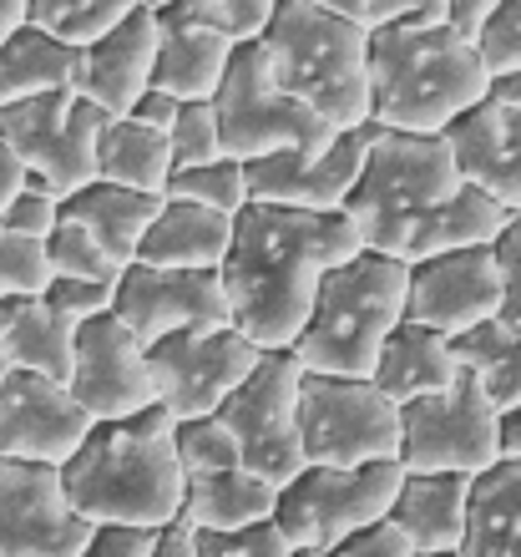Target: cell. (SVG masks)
<instances>
[{
  "label": "cell",
  "mask_w": 521,
  "mask_h": 557,
  "mask_svg": "<svg viewBox=\"0 0 521 557\" xmlns=\"http://www.w3.org/2000/svg\"><path fill=\"white\" fill-rule=\"evenodd\" d=\"M471 476H406L390 507V528H400L415 557L461 553L471 528Z\"/></svg>",
  "instance_id": "obj_23"
},
{
  "label": "cell",
  "mask_w": 521,
  "mask_h": 557,
  "mask_svg": "<svg viewBox=\"0 0 521 557\" xmlns=\"http://www.w3.org/2000/svg\"><path fill=\"white\" fill-rule=\"evenodd\" d=\"M263 61L278 91L305 102L334 133L370 127V36L319 0H278Z\"/></svg>",
  "instance_id": "obj_4"
},
{
  "label": "cell",
  "mask_w": 521,
  "mask_h": 557,
  "mask_svg": "<svg viewBox=\"0 0 521 557\" xmlns=\"http://www.w3.org/2000/svg\"><path fill=\"white\" fill-rule=\"evenodd\" d=\"M41 299L57 309V314H66L72 324L102 320V314L116 309V289H107V284H87V278H51Z\"/></svg>",
  "instance_id": "obj_44"
},
{
  "label": "cell",
  "mask_w": 521,
  "mask_h": 557,
  "mask_svg": "<svg viewBox=\"0 0 521 557\" xmlns=\"http://www.w3.org/2000/svg\"><path fill=\"white\" fill-rule=\"evenodd\" d=\"M299 436L305 461L330 471L400 461V406L375 381L305 375L299 391Z\"/></svg>",
  "instance_id": "obj_10"
},
{
  "label": "cell",
  "mask_w": 521,
  "mask_h": 557,
  "mask_svg": "<svg viewBox=\"0 0 521 557\" xmlns=\"http://www.w3.org/2000/svg\"><path fill=\"white\" fill-rule=\"evenodd\" d=\"M294 557H339V553H294Z\"/></svg>",
  "instance_id": "obj_57"
},
{
  "label": "cell",
  "mask_w": 521,
  "mask_h": 557,
  "mask_svg": "<svg viewBox=\"0 0 521 557\" xmlns=\"http://www.w3.org/2000/svg\"><path fill=\"white\" fill-rule=\"evenodd\" d=\"M461 557H521V467L501 461L476 476Z\"/></svg>",
  "instance_id": "obj_31"
},
{
  "label": "cell",
  "mask_w": 521,
  "mask_h": 557,
  "mask_svg": "<svg viewBox=\"0 0 521 557\" xmlns=\"http://www.w3.org/2000/svg\"><path fill=\"white\" fill-rule=\"evenodd\" d=\"M152 557H198V537H193L188 522H173V528L158 537V553Z\"/></svg>",
  "instance_id": "obj_52"
},
{
  "label": "cell",
  "mask_w": 521,
  "mask_h": 557,
  "mask_svg": "<svg viewBox=\"0 0 521 557\" xmlns=\"http://www.w3.org/2000/svg\"><path fill=\"white\" fill-rule=\"evenodd\" d=\"M91 522L66 502L61 471L0 456V557H82Z\"/></svg>",
  "instance_id": "obj_15"
},
{
  "label": "cell",
  "mask_w": 521,
  "mask_h": 557,
  "mask_svg": "<svg viewBox=\"0 0 521 557\" xmlns=\"http://www.w3.org/2000/svg\"><path fill=\"white\" fill-rule=\"evenodd\" d=\"M501 411L492 406L486 385L461 370L446 396L400 406V467L406 476H486L501 467Z\"/></svg>",
  "instance_id": "obj_9"
},
{
  "label": "cell",
  "mask_w": 521,
  "mask_h": 557,
  "mask_svg": "<svg viewBox=\"0 0 521 557\" xmlns=\"http://www.w3.org/2000/svg\"><path fill=\"white\" fill-rule=\"evenodd\" d=\"M61 219H66V203H61L51 188H41L36 177L26 183V193L15 198L5 213H0V223L11 228V234H21V238H36V244H46V238L61 228Z\"/></svg>",
  "instance_id": "obj_42"
},
{
  "label": "cell",
  "mask_w": 521,
  "mask_h": 557,
  "mask_svg": "<svg viewBox=\"0 0 521 557\" xmlns=\"http://www.w3.org/2000/svg\"><path fill=\"white\" fill-rule=\"evenodd\" d=\"M46 284H51L46 244L11 234L0 223V299H41Z\"/></svg>",
  "instance_id": "obj_39"
},
{
  "label": "cell",
  "mask_w": 521,
  "mask_h": 557,
  "mask_svg": "<svg viewBox=\"0 0 521 557\" xmlns=\"http://www.w3.org/2000/svg\"><path fill=\"white\" fill-rule=\"evenodd\" d=\"M461 370H471L496 411H517L521 406V324H481L466 339H450Z\"/></svg>",
  "instance_id": "obj_33"
},
{
  "label": "cell",
  "mask_w": 521,
  "mask_h": 557,
  "mask_svg": "<svg viewBox=\"0 0 521 557\" xmlns=\"http://www.w3.org/2000/svg\"><path fill=\"white\" fill-rule=\"evenodd\" d=\"M107 112L82 91H57L41 102H21L0 112V143L26 162V173L66 203L97 183V143L107 133Z\"/></svg>",
  "instance_id": "obj_12"
},
{
  "label": "cell",
  "mask_w": 521,
  "mask_h": 557,
  "mask_svg": "<svg viewBox=\"0 0 521 557\" xmlns=\"http://www.w3.org/2000/svg\"><path fill=\"white\" fill-rule=\"evenodd\" d=\"M91 416L76 406V396L61 381L15 370L0 400V456L26 467L61 471L91 436Z\"/></svg>",
  "instance_id": "obj_18"
},
{
  "label": "cell",
  "mask_w": 521,
  "mask_h": 557,
  "mask_svg": "<svg viewBox=\"0 0 521 557\" xmlns=\"http://www.w3.org/2000/svg\"><path fill=\"white\" fill-rule=\"evenodd\" d=\"M238 46L218 41L213 30L193 21L188 0H162L158 5V76L152 87H162L177 102H213L223 76L233 66Z\"/></svg>",
  "instance_id": "obj_22"
},
{
  "label": "cell",
  "mask_w": 521,
  "mask_h": 557,
  "mask_svg": "<svg viewBox=\"0 0 521 557\" xmlns=\"http://www.w3.org/2000/svg\"><path fill=\"white\" fill-rule=\"evenodd\" d=\"M158 537L162 532H147V528H91L82 557H152Z\"/></svg>",
  "instance_id": "obj_47"
},
{
  "label": "cell",
  "mask_w": 521,
  "mask_h": 557,
  "mask_svg": "<svg viewBox=\"0 0 521 557\" xmlns=\"http://www.w3.org/2000/svg\"><path fill=\"white\" fill-rule=\"evenodd\" d=\"M410 305V264L385 253H360L345 269H334L319 284L309 324L294 360L305 375H334V381H370L380 366L385 339L406 324Z\"/></svg>",
  "instance_id": "obj_5"
},
{
  "label": "cell",
  "mask_w": 521,
  "mask_h": 557,
  "mask_svg": "<svg viewBox=\"0 0 521 557\" xmlns=\"http://www.w3.org/2000/svg\"><path fill=\"white\" fill-rule=\"evenodd\" d=\"M339 557H415V547H410V537L400 528L380 522V528L360 532V537H349V543L339 547Z\"/></svg>",
  "instance_id": "obj_49"
},
{
  "label": "cell",
  "mask_w": 521,
  "mask_h": 557,
  "mask_svg": "<svg viewBox=\"0 0 521 557\" xmlns=\"http://www.w3.org/2000/svg\"><path fill=\"white\" fill-rule=\"evenodd\" d=\"M76 330L66 314L46 305V299H26L21 305V320L15 330L0 345L11 355L15 370H26V375H46V381H72V360H76Z\"/></svg>",
  "instance_id": "obj_32"
},
{
  "label": "cell",
  "mask_w": 521,
  "mask_h": 557,
  "mask_svg": "<svg viewBox=\"0 0 521 557\" xmlns=\"http://www.w3.org/2000/svg\"><path fill=\"white\" fill-rule=\"evenodd\" d=\"M15 366H11V355H5V345H0V400H5V385H11Z\"/></svg>",
  "instance_id": "obj_56"
},
{
  "label": "cell",
  "mask_w": 521,
  "mask_h": 557,
  "mask_svg": "<svg viewBox=\"0 0 521 557\" xmlns=\"http://www.w3.org/2000/svg\"><path fill=\"white\" fill-rule=\"evenodd\" d=\"M76 72H82V51L51 41L46 30L26 26L0 46V112L21 102H41L57 91H76Z\"/></svg>",
  "instance_id": "obj_26"
},
{
  "label": "cell",
  "mask_w": 521,
  "mask_h": 557,
  "mask_svg": "<svg viewBox=\"0 0 521 557\" xmlns=\"http://www.w3.org/2000/svg\"><path fill=\"white\" fill-rule=\"evenodd\" d=\"M481 61H486V76L492 82H507L521 76V0H496V15L486 36H481Z\"/></svg>",
  "instance_id": "obj_41"
},
{
  "label": "cell",
  "mask_w": 521,
  "mask_h": 557,
  "mask_svg": "<svg viewBox=\"0 0 521 557\" xmlns=\"http://www.w3.org/2000/svg\"><path fill=\"white\" fill-rule=\"evenodd\" d=\"M263 350L248 345L233 324L218 330H183L147 350L158 406L173 421H208L228 406V396L259 370Z\"/></svg>",
  "instance_id": "obj_13"
},
{
  "label": "cell",
  "mask_w": 521,
  "mask_h": 557,
  "mask_svg": "<svg viewBox=\"0 0 521 557\" xmlns=\"http://www.w3.org/2000/svg\"><path fill=\"white\" fill-rule=\"evenodd\" d=\"M441 557H461V553H441Z\"/></svg>",
  "instance_id": "obj_58"
},
{
  "label": "cell",
  "mask_w": 521,
  "mask_h": 557,
  "mask_svg": "<svg viewBox=\"0 0 521 557\" xmlns=\"http://www.w3.org/2000/svg\"><path fill=\"white\" fill-rule=\"evenodd\" d=\"M30 21V0H0V46Z\"/></svg>",
  "instance_id": "obj_54"
},
{
  "label": "cell",
  "mask_w": 521,
  "mask_h": 557,
  "mask_svg": "<svg viewBox=\"0 0 521 557\" xmlns=\"http://www.w3.org/2000/svg\"><path fill=\"white\" fill-rule=\"evenodd\" d=\"M400 486H406L400 461H380V467H355V471L305 467L278 492L274 522L289 537L294 553H339L349 537L390 522Z\"/></svg>",
  "instance_id": "obj_7"
},
{
  "label": "cell",
  "mask_w": 521,
  "mask_h": 557,
  "mask_svg": "<svg viewBox=\"0 0 521 557\" xmlns=\"http://www.w3.org/2000/svg\"><path fill=\"white\" fill-rule=\"evenodd\" d=\"M446 147L471 188L496 198L507 213H521V112L517 107L486 97L461 122H450Z\"/></svg>",
  "instance_id": "obj_21"
},
{
  "label": "cell",
  "mask_w": 521,
  "mask_h": 557,
  "mask_svg": "<svg viewBox=\"0 0 521 557\" xmlns=\"http://www.w3.org/2000/svg\"><path fill=\"white\" fill-rule=\"evenodd\" d=\"M496 278H501V324H521V213H511L501 238L492 244Z\"/></svg>",
  "instance_id": "obj_45"
},
{
  "label": "cell",
  "mask_w": 521,
  "mask_h": 557,
  "mask_svg": "<svg viewBox=\"0 0 521 557\" xmlns=\"http://www.w3.org/2000/svg\"><path fill=\"white\" fill-rule=\"evenodd\" d=\"M112 314L147 350L168 335H183V330L233 324L223 274H183V269H152V264H132L122 274Z\"/></svg>",
  "instance_id": "obj_17"
},
{
  "label": "cell",
  "mask_w": 521,
  "mask_h": 557,
  "mask_svg": "<svg viewBox=\"0 0 521 557\" xmlns=\"http://www.w3.org/2000/svg\"><path fill=\"white\" fill-rule=\"evenodd\" d=\"M193 537H198V557H294L278 522L244 528V532H193Z\"/></svg>",
  "instance_id": "obj_43"
},
{
  "label": "cell",
  "mask_w": 521,
  "mask_h": 557,
  "mask_svg": "<svg viewBox=\"0 0 521 557\" xmlns=\"http://www.w3.org/2000/svg\"><path fill=\"white\" fill-rule=\"evenodd\" d=\"M299 391H305V366L294 360V350H274L218 411V421L238 441L244 467L278 492L309 467L299 436Z\"/></svg>",
  "instance_id": "obj_11"
},
{
  "label": "cell",
  "mask_w": 521,
  "mask_h": 557,
  "mask_svg": "<svg viewBox=\"0 0 521 557\" xmlns=\"http://www.w3.org/2000/svg\"><path fill=\"white\" fill-rule=\"evenodd\" d=\"M46 264H51V278H87V284H107V289H116L122 274H127V269L116 264L112 253L72 219H61V228L46 238Z\"/></svg>",
  "instance_id": "obj_35"
},
{
  "label": "cell",
  "mask_w": 521,
  "mask_h": 557,
  "mask_svg": "<svg viewBox=\"0 0 521 557\" xmlns=\"http://www.w3.org/2000/svg\"><path fill=\"white\" fill-rule=\"evenodd\" d=\"M168 198L177 203H198V208H213V213H228L238 219L248 208V168L244 162H208V168H188V173H173L168 183Z\"/></svg>",
  "instance_id": "obj_36"
},
{
  "label": "cell",
  "mask_w": 521,
  "mask_h": 557,
  "mask_svg": "<svg viewBox=\"0 0 521 557\" xmlns=\"http://www.w3.org/2000/svg\"><path fill=\"white\" fill-rule=\"evenodd\" d=\"M324 11H334L339 21H349L355 30H364V36H380V30H390L406 21L410 0H319Z\"/></svg>",
  "instance_id": "obj_46"
},
{
  "label": "cell",
  "mask_w": 521,
  "mask_h": 557,
  "mask_svg": "<svg viewBox=\"0 0 521 557\" xmlns=\"http://www.w3.org/2000/svg\"><path fill=\"white\" fill-rule=\"evenodd\" d=\"M152 76H158V5L142 0L107 41L82 51L76 91L116 122L137 107V97L152 87Z\"/></svg>",
  "instance_id": "obj_20"
},
{
  "label": "cell",
  "mask_w": 521,
  "mask_h": 557,
  "mask_svg": "<svg viewBox=\"0 0 521 557\" xmlns=\"http://www.w3.org/2000/svg\"><path fill=\"white\" fill-rule=\"evenodd\" d=\"M213 112L218 133H223V152L244 168L278 158V152H314V147H330L339 137L305 102L278 91V82L269 76V61H263V41L233 51V66L213 97Z\"/></svg>",
  "instance_id": "obj_8"
},
{
  "label": "cell",
  "mask_w": 521,
  "mask_h": 557,
  "mask_svg": "<svg viewBox=\"0 0 521 557\" xmlns=\"http://www.w3.org/2000/svg\"><path fill=\"white\" fill-rule=\"evenodd\" d=\"M61 486L76 517L91 528L168 532L183 522L188 476L177 461V421L162 406L132 421L91 425L87 446L61 467Z\"/></svg>",
  "instance_id": "obj_2"
},
{
  "label": "cell",
  "mask_w": 521,
  "mask_h": 557,
  "mask_svg": "<svg viewBox=\"0 0 521 557\" xmlns=\"http://www.w3.org/2000/svg\"><path fill=\"white\" fill-rule=\"evenodd\" d=\"M274 512H278V486H269L248 467L188 482V497H183V522H188L193 532L263 528V522H274Z\"/></svg>",
  "instance_id": "obj_28"
},
{
  "label": "cell",
  "mask_w": 521,
  "mask_h": 557,
  "mask_svg": "<svg viewBox=\"0 0 521 557\" xmlns=\"http://www.w3.org/2000/svg\"><path fill=\"white\" fill-rule=\"evenodd\" d=\"M193 21L228 46H259L274 26L278 0H188Z\"/></svg>",
  "instance_id": "obj_38"
},
{
  "label": "cell",
  "mask_w": 521,
  "mask_h": 557,
  "mask_svg": "<svg viewBox=\"0 0 521 557\" xmlns=\"http://www.w3.org/2000/svg\"><path fill=\"white\" fill-rule=\"evenodd\" d=\"M370 381L395 400V406H415V400L446 396L450 385L461 381V360H456V345L435 330H420V324H400L385 350H380V366Z\"/></svg>",
  "instance_id": "obj_25"
},
{
  "label": "cell",
  "mask_w": 521,
  "mask_h": 557,
  "mask_svg": "<svg viewBox=\"0 0 521 557\" xmlns=\"http://www.w3.org/2000/svg\"><path fill=\"white\" fill-rule=\"evenodd\" d=\"M177 461H183L188 482H203V476H223V471L244 467L238 441L228 436V425L218 421V416H208V421H177Z\"/></svg>",
  "instance_id": "obj_37"
},
{
  "label": "cell",
  "mask_w": 521,
  "mask_h": 557,
  "mask_svg": "<svg viewBox=\"0 0 521 557\" xmlns=\"http://www.w3.org/2000/svg\"><path fill=\"white\" fill-rule=\"evenodd\" d=\"M360 253L364 238L349 213L248 203L233 219V249L218 269L233 330L263 355L294 350L319 299V284Z\"/></svg>",
  "instance_id": "obj_1"
},
{
  "label": "cell",
  "mask_w": 521,
  "mask_h": 557,
  "mask_svg": "<svg viewBox=\"0 0 521 557\" xmlns=\"http://www.w3.org/2000/svg\"><path fill=\"white\" fill-rule=\"evenodd\" d=\"M492 97L486 61L471 41L441 30L390 26L370 36V122L406 137H446Z\"/></svg>",
  "instance_id": "obj_3"
},
{
  "label": "cell",
  "mask_w": 521,
  "mask_h": 557,
  "mask_svg": "<svg viewBox=\"0 0 521 557\" xmlns=\"http://www.w3.org/2000/svg\"><path fill=\"white\" fill-rule=\"evenodd\" d=\"M142 0H30V26L46 30L51 41L72 46V51H91L107 41Z\"/></svg>",
  "instance_id": "obj_34"
},
{
  "label": "cell",
  "mask_w": 521,
  "mask_h": 557,
  "mask_svg": "<svg viewBox=\"0 0 521 557\" xmlns=\"http://www.w3.org/2000/svg\"><path fill=\"white\" fill-rule=\"evenodd\" d=\"M26 183H30L26 162H21V158L11 152V147L0 143V213H5V208H11L15 198H21V193H26Z\"/></svg>",
  "instance_id": "obj_51"
},
{
  "label": "cell",
  "mask_w": 521,
  "mask_h": 557,
  "mask_svg": "<svg viewBox=\"0 0 521 557\" xmlns=\"http://www.w3.org/2000/svg\"><path fill=\"white\" fill-rule=\"evenodd\" d=\"M233 249V219L198 203H177L168 198L158 223L147 228L137 264L152 269H183V274H218Z\"/></svg>",
  "instance_id": "obj_24"
},
{
  "label": "cell",
  "mask_w": 521,
  "mask_h": 557,
  "mask_svg": "<svg viewBox=\"0 0 521 557\" xmlns=\"http://www.w3.org/2000/svg\"><path fill=\"white\" fill-rule=\"evenodd\" d=\"M501 320V278H496L492 249L446 253L410 264V305L406 324L435 330L446 339H466L481 324Z\"/></svg>",
  "instance_id": "obj_19"
},
{
  "label": "cell",
  "mask_w": 521,
  "mask_h": 557,
  "mask_svg": "<svg viewBox=\"0 0 521 557\" xmlns=\"http://www.w3.org/2000/svg\"><path fill=\"white\" fill-rule=\"evenodd\" d=\"M446 30L450 36H461V41L481 46V36H486V26H492L496 15V0H446Z\"/></svg>",
  "instance_id": "obj_50"
},
{
  "label": "cell",
  "mask_w": 521,
  "mask_h": 557,
  "mask_svg": "<svg viewBox=\"0 0 521 557\" xmlns=\"http://www.w3.org/2000/svg\"><path fill=\"white\" fill-rule=\"evenodd\" d=\"M97 183L147 193V198H168L173 147H168L162 133H147V127H137V122H127V117L107 122L102 143H97Z\"/></svg>",
  "instance_id": "obj_30"
},
{
  "label": "cell",
  "mask_w": 521,
  "mask_h": 557,
  "mask_svg": "<svg viewBox=\"0 0 521 557\" xmlns=\"http://www.w3.org/2000/svg\"><path fill=\"white\" fill-rule=\"evenodd\" d=\"M162 203L168 198H147V193H127V188H112V183H91L76 198H66V219L82 223L122 269H132L137 253H142L147 228L158 223Z\"/></svg>",
  "instance_id": "obj_27"
},
{
  "label": "cell",
  "mask_w": 521,
  "mask_h": 557,
  "mask_svg": "<svg viewBox=\"0 0 521 557\" xmlns=\"http://www.w3.org/2000/svg\"><path fill=\"white\" fill-rule=\"evenodd\" d=\"M496 436H501V461L521 467V406H517V411H501V425H496Z\"/></svg>",
  "instance_id": "obj_53"
},
{
  "label": "cell",
  "mask_w": 521,
  "mask_h": 557,
  "mask_svg": "<svg viewBox=\"0 0 521 557\" xmlns=\"http://www.w3.org/2000/svg\"><path fill=\"white\" fill-rule=\"evenodd\" d=\"M66 391L76 406L97 425L107 421H132L158 406V385H152V366H147V345H137L127 324L116 314L87 320L76 330V360Z\"/></svg>",
  "instance_id": "obj_14"
},
{
  "label": "cell",
  "mask_w": 521,
  "mask_h": 557,
  "mask_svg": "<svg viewBox=\"0 0 521 557\" xmlns=\"http://www.w3.org/2000/svg\"><path fill=\"white\" fill-rule=\"evenodd\" d=\"M466 188L446 137H406L375 127L364 173L349 193V223L360 228L364 253H385L406 264L410 238L425 228L435 208H446Z\"/></svg>",
  "instance_id": "obj_6"
},
{
  "label": "cell",
  "mask_w": 521,
  "mask_h": 557,
  "mask_svg": "<svg viewBox=\"0 0 521 557\" xmlns=\"http://www.w3.org/2000/svg\"><path fill=\"white\" fill-rule=\"evenodd\" d=\"M370 143H375V122L360 133H339L330 147H314V152H278V158L248 162V203L345 213L370 158Z\"/></svg>",
  "instance_id": "obj_16"
},
{
  "label": "cell",
  "mask_w": 521,
  "mask_h": 557,
  "mask_svg": "<svg viewBox=\"0 0 521 557\" xmlns=\"http://www.w3.org/2000/svg\"><path fill=\"white\" fill-rule=\"evenodd\" d=\"M168 147H173V173H188V168H208V162L228 158L213 102H183V117L168 133Z\"/></svg>",
  "instance_id": "obj_40"
},
{
  "label": "cell",
  "mask_w": 521,
  "mask_h": 557,
  "mask_svg": "<svg viewBox=\"0 0 521 557\" xmlns=\"http://www.w3.org/2000/svg\"><path fill=\"white\" fill-rule=\"evenodd\" d=\"M507 219H511V213L496 203V198H486L481 188H471V183H466V188L456 193L446 208H435L431 219H425V228L410 238L406 264L446 259V253L492 249L496 238H501V228H507Z\"/></svg>",
  "instance_id": "obj_29"
},
{
  "label": "cell",
  "mask_w": 521,
  "mask_h": 557,
  "mask_svg": "<svg viewBox=\"0 0 521 557\" xmlns=\"http://www.w3.org/2000/svg\"><path fill=\"white\" fill-rule=\"evenodd\" d=\"M492 97L521 112V76H507V82H492Z\"/></svg>",
  "instance_id": "obj_55"
},
{
  "label": "cell",
  "mask_w": 521,
  "mask_h": 557,
  "mask_svg": "<svg viewBox=\"0 0 521 557\" xmlns=\"http://www.w3.org/2000/svg\"><path fill=\"white\" fill-rule=\"evenodd\" d=\"M177 117H183V102L177 97H168L162 87H147L142 97H137V107L127 112V122H137V127H147V133H173Z\"/></svg>",
  "instance_id": "obj_48"
}]
</instances>
